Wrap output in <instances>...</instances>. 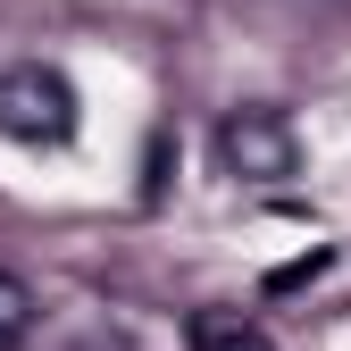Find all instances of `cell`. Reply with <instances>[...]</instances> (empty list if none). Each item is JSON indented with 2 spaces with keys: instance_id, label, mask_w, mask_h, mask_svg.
<instances>
[{
  "instance_id": "6da1fadb",
  "label": "cell",
  "mask_w": 351,
  "mask_h": 351,
  "mask_svg": "<svg viewBox=\"0 0 351 351\" xmlns=\"http://www.w3.org/2000/svg\"><path fill=\"white\" fill-rule=\"evenodd\" d=\"M0 134L9 143H67L75 134V84L59 67H0Z\"/></svg>"
},
{
  "instance_id": "7a4b0ae2",
  "label": "cell",
  "mask_w": 351,
  "mask_h": 351,
  "mask_svg": "<svg viewBox=\"0 0 351 351\" xmlns=\"http://www.w3.org/2000/svg\"><path fill=\"white\" fill-rule=\"evenodd\" d=\"M217 159H226V176H243V184H285L301 167V143H293V125L276 109H234L217 125Z\"/></svg>"
},
{
  "instance_id": "3957f363",
  "label": "cell",
  "mask_w": 351,
  "mask_h": 351,
  "mask_svg": "<svg viewBox=\"0 0 351 351\" xmlns=\"http://www.w3.org/2000/svg\"><path fill=\"white\" fill-rule=\"evenodd\" d=\"M193 351H276L268 326H251L243 310H201L193 318Z\"/></svg>"
},
{
  "instance_id": "277c9868",
  "label": "cell",
  "mask_w": 351,
  "mask_h": 351,
  "mask_svg": "<svg viewBox=\"0 0 351 351\" xmlns=\"http://www.w3.org/2000/svg\"><path fill=\"white\" fill-rule=\"evenodd\" d=\"M25 335H34V293H25V276L0 268V351H17Z\"/></svg>"
},
{
  "instance_id": "5b68a950",
  "label": "cell",
  "mask_w": 351,
  "mask_h": 351,
  "mask_svg": "<svg viewBox=\"0 0 351 351\" xmlns=\"http://www.w3.org/2000/svg\"><path fill=\"white\" fill-rule=\"evenodd\" d=\"M318 268H326V251H310V259H293V268H276V276H268V293H293V285H310Z\"/></svg>"
}]
</instances>
